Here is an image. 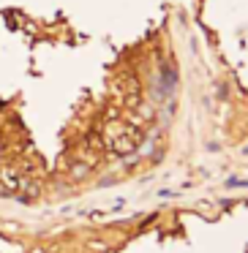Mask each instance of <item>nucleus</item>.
I'll return each instance as SVG.
<instances>
[{
	"label": "nucleus",
	"mask_w": 248,
	"mask_h": 253,
	"mask_svg": "<svg viewBox=\"0 0 248 253\" xmlns=\"http://www.w3.org/2000/svg\"><path fill=\"white\" fill-rule=\"evenodd\" d=\"M226 185L229 188H248V180H229Z\"/></svg>",
	"instance_id": "obj_1"
}]
</instances>
